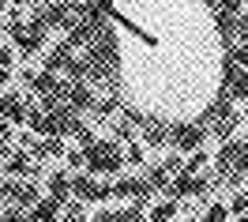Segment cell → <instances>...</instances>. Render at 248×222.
<instances>
[{
  "instance_id": "obj_18",
  "label": "cell",
  "mask_w": 248,
  "mask_h": 222,
  "mask_svg": "<svg viewBox=\"0 0 248 222\" xmlns=\"http://www.w3.org/2000/svg\"><path fill=\"white\" fill-rule=\"evenodd\" d=\"M237 38H241V46L248 49V12H245L241 19H237Z\"/></svg>"
},
{
  "instance_id": "obj_14",
  "label": "cell",
  "mask_w": 248,
  "mask_h": 222,
  "mask_svg": "<svg viewBox=\"0 0 248 222\" xmlns=\"http://www.w3.org/2000/svg\"><path fill=\"white\" fill-rule=\"evenodd\" d=\"M61 222H83V200H68V204H64V219Z\"/></svg>"
},
{
  "instance_id": "obj_15",
  "label": "cell",
  "mask_w": 248,
  "mask_h": 222,
  "mask_svg": "<svg viewBox=\"0 0 248 222\" xmlns=\"http://www.w3.org/2000/svg\"><path fill=\"white\" fill-rule=\"evenodd\" d=\"M8 174H34V166L19 155V159H8Z\"/></svg>"
},
{
  "instance_id": "obj_19",
  "label": "cell",
  "mask_w": 248,
  "mask_h": 222,
  "mask_svg": "<svg viewBox=\"0 0 248 222\" xmlns=\"http://www.w3.org/2000/svg\"><path fill=\"white\" fill-rule=\"evenodd\" d=\"M128 162H136V166L143 162V147H140V143H132V147H128Z\"/></svg>"
},
{
  "instance_id": "obj_24",
  "label": "cell",
  "mask_w": 248,
  "mask_h": 222,
  "mask_svg": "<svg viewBox=\"0 0 248 222\" xmlns=\"http://www.w3.org/2000/svg\"><path fill=\"white\" fill-rule=\"evenodd\" d=\"M245 117H248V106H245Z\"/></svg>"
},
{
  "instance_id": "obj_8",
  "label": "cell",
  "mask_w": 248,
  "mask_h": 222,
  "mask_svg": "<svg viewBox=\"0 0 248 222\" xmlns=\"http://www.w3.org/2000/svg\"><path fill=\"white\" fill-rule=\"evenodd\" d=\"M237 155H241V140H226L222 143V151H218V159H215L218 174H230L233 162H237Z\"/></svg>"
},
{
  "instance_id": "obj_12",
  "label": "cell",
  "mask_w": 248,
  "mask_h": 222,
  "mask_svg": "<svg viewBox=\"0 0 248 222\" xmlns=\"http://www.w3.org/2000/svg\"><path fill=\"white\" fill-rule=\"evenodd\" d=\"M173 215H177V200H162V204H155V211H151V222H173Z\"/></svg>"
},
{
  "instance_id": "obj_7",
  "label": "cell",
  "mask_w": 248,
  "mask_h": 222,
  "mask_svg": "<svg viewBox=\"0 0 248 222\" xmlns=\"http://www.w3.org/2000/svg\"><path fill=\"white\" fill-rule=\"evenodd\" d=\"M61 211H64L61 200L46 196V200H38V204H34V215H31V219L34 222H61Z\"/></svg>"
},
{
  "instance_id": "obj_22",
  "label": "cell",
  "mask_w": 248,
  "mask_h": 222,
  "mask_svg": "<svg viewBox=\"0 0 248 222\" xmlns=\"http://www.w3.org/2000/svg\"><path fill=\"white\" fill-rule=\"evenodd\" d=\"M8 4H12V0H0V8H8Z\"/></svg>"
},
{
  "instance_id": "obj_9",
  "label": "cell",
  "mask_w": 248,
  "mask_h": 222,
  "mask_svg": "<svg viewBox=\"0 0 248 222\" xmlns=\"http://www.w3.org/2000/svg\"><path fill=\"white\" fill-rule=\"evenodd\" d=\"M49 196L61 200V204H68V196H72V177L68 174H53L49 177Z\"/></svg>"
},
{
  "instance_id": "obj_11",
  "label": "cell",
  "mask_w": 248,
  "mask_h": 222,
  "mask_svg": "<svg viewBox=\"0 0 248 222\" xmlns=\"http://www.w3.org/2000/svg\"><path fill=\"white\" fill-rule=\"evenodd\" d=\"M38 200H42L38 185H16V204H19V207H34Z\"/></svg>"
},
{
  "instance_id": "obj_2",
  "label": "cell",
  "mask_w": 248,
  "mask_h": 222,
  "mask_svg": "<svg viewBox=\"0 0 248 222\" xmlns=\"http://www.w3.org/2000/svg\"><path fill=\"white\" fill-rule=\"evenodd\" d=\"M203 140H207V128L200 125H170V136H166V143H170L173 151H200Z\"/></svg>"
},
{
  "instance_id": "obj_5",
  "label": "cell",
  "mask_w": 248,
  "mask_h": 222,
  "mask_svg": "<svg viewBox=\"0 0 248 222\" xmlns=\"http://www.w3.org/2000/svg\"><path fill=\"white\" fill-rule=\"evenodd\" d=\"M27 102L19 95H0V121H8V125H19V121H27Z\"/></svg>"
},
{
  "instance_id": "obj_6",
  "label": "cell",
  "mask_w": 248,
  "mask_h": 222,
  "mask_svg": "<svg viewBox=\"0 0 248 222\" xmlns=\"http://www.w3.org/2000/svg\"><path fill=\"white\" fill-rule=\"evenodd\" d=\"M203 189H207V181H200L196 174H185V170H181V174L170 181V196H173V200H181V196H192V192H203Z\"/></svg>"
},
{
  "instance_id": "obj_3",
  "label": "cell",
  "mask_w": 248,
  "mask_h": 222,
  "mask_svg": "<svg viewBox=\"0 0 248 222\" xmlns=\"http://www.w3.org/2000/svg\"><path fill=\"white\" fill-rule=\"evenodd\" d=\"M72 196H76V200H83V204H87V200H109V196H113V189H109V185H98L91 174H83V177H76V181H72Z\"/></svg>"
},
{
  "instance_id": "obj_4",
  "label": "cell",
  "mask_w": 248,
  "mask_h": 222,
  "mask_svg": "<svg viewBox=\"0 0 248 222\" xmlns=\"http://www.w3.org/2000/svg\"><path fill=\"white\" fill-rule=\"evenodd\" d=\"M226 102H237V98H248V72H241L237 64H226Z\"/></svg>"
},
{
  "instance_id": "obj_1",
  "label": "cell",
  "mask_w": 248,
  "mask_h": 222,
  "mask_svg": "<svg viewBox=\"0 0 248 222\" xmlns=\"http://www.w3.org/2000/svg\"><path fill=\"white\" fill-rule=\"evenodd\" d=\"M83 155H87V170L91 174H117L121 162H124L117 143H109V140H91L83 147Z\"/></svg>"
},
{
  "instance_id": "obj_10",
  "label": "cell",
  "mask_w": 248,
  "mask_h": 222,
  "mask_svg": "<svg viewBox=\"0 0 248 222\" xmlns=\"http://www.w3.org/2000/svg\"><path fill=\"white\" fill-rule=\"evenodd\" d=\"M34 155H38V159H61V155H68V151H64L61 136H49V140H42L38 147H34Z\"/></svg>"
},
{
  "instance_id": "obj_17",
  "label": "cell",
  "mask_w": 248,
  "mask_h": 222,
  "mask_svg": "<svg viewBox=\"0 0 248 222\" xmlns=\"http://www.w3.org/2000/svg\"><path fill=\"white\" fill-rule=\"evenodd\" d=\"M91 222H124V219H121V211H109V207H106V211H98Z\"/></svg>"
},
{
  "instance_id": "obj_13",
  "label": "cell",
  "mask_w": 248,
  "mask_h": 222,
  "mask_svg": "<svg viewBox=\"0 0 248 222\" xmlns=\"http://www.w3.org/2000/svg\"><path fill=\"white\" fill-rule=\"evenodd\" d=\"M245 174H248V140H241V155H237V162H233L230 177L237 181V177H245Z\"/></svg>"
},
{
  "instance_id": "obj_20",
  "label": "cell",
  "mask_w": 248,
  "mask_h": 222,
  "mask_svg": "<svg viewBox=\"0 0 248 222\" xmlns=\"http://www.w3.org/2000/svg\"><path fill=\"white\" fill-rule=\"evenodd\" d=\"M8 64H12V49L0 46V68H8Z\"/></svg>"
},
{
  "instance_id": "obj_23",
  "label": "cell",
  "mask_w": 248,
  "mask_h": 222,
  "mask_svg": "<svg viewBox=\"0 0 248 222\" xmlns=\"http://www.w3.org/2000/svg\"><path fill=\"white\" fill-rule=\"evenodd\" d=\"M12 4H31V0H12Z\"/></svg>"
},
{
  "instance_id": "obj_21",
  "label": "cell",
  "mask_w": 248,
  "mask_h": 222,
  "mask_svg": "<svg viewBox=\"0 0 248 222\" xmlns=\"http://www.w3.org/2000/svg\"><path fill=\"white\" fill-rule=\"evenodd\" d=\"M8 79H12V72H8V68H0V87H8Z\"/></svg>"
},
{
  "instance_id": "obj_16",
  "label": "cell",
  "mask_w": 248,
  "mask_h": 222,
  "mask_svg": "<svg viewBox=\"0 0 248 222\" xmlns=\"http://www.w3.org/2000/svg\"><path fill=\"white\" fill-rule=\"evenodd\" d=\"M226 215H230V211H226L222 204H211V207H207V215H203V222H226Z\"/></svg>"
}]
</instances>
